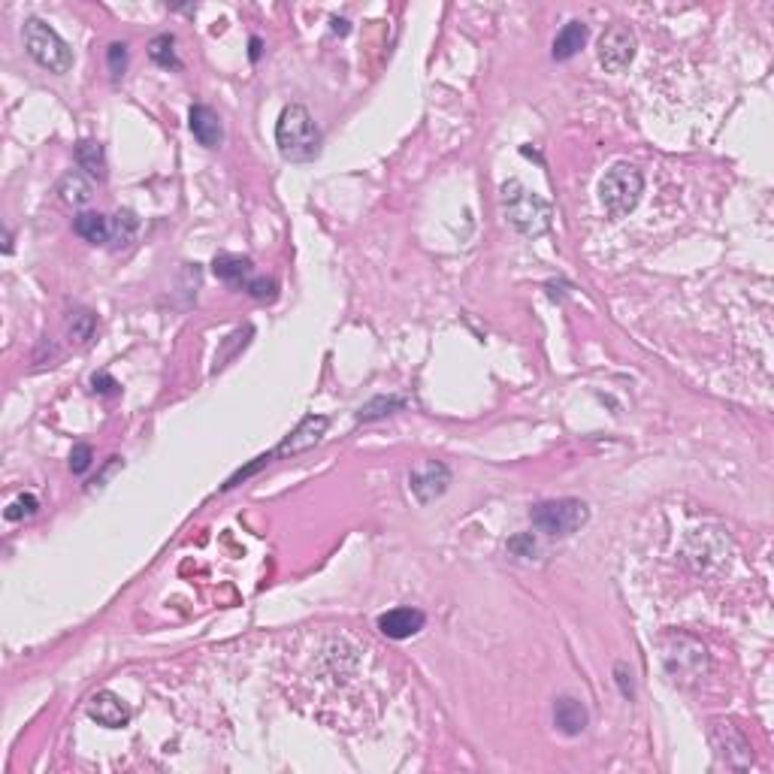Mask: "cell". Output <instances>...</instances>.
Wrapping results in <instances>:
<instances>
[{
    "label": "cell",
    "instance_id": "cell-7",
    "mask_svg": "<svg viewBox=\"0 0 774 774\" xmlns=\"http://www.w3.org/2000/svg\"><path fill=\"white\" fill-rule=\"evenodd\" d=\"M25 46L28 55L34 58L39 67H46L49 73H67L73 67V52L70 46L58 37V30L46 25L43 19H28L25 21Z\"/></svg>",
    "mask_w": 774,
    "mask_h": 774
},
{
    "label": "cell",
    "instance_id": "cell-19",
    "mask_svg": "<svg viewBox=\"0 0 774 774\" xmlns=\"http://www.w3.org/2000/svg\"><path fill=\"white\" fill-rule=\"evenodd\" d=\"M58 194H61V200L64 203H70V206H85L88 200H91L94 197V185H91V179H85L82 173H67L61 179V185H58Z\"/></svg>",
    "mask_w": 774,
    "mask_h": 774
},
{
    "label": "cell",
    "instance_id": "cell-6",
    "mask_svg": "<svg viewBox=\"0 0 774 774\" xmlns=\"http://www.w3.org/2000/svg\"><path fill=\"white\" fill-rule=\"evenodd\" d=\"M587 517H590L587 502L572 499V497L545 499V502H539V506H532V512H530L532 526H536L539 532H545V536H572V532H578L581 526L587 523Z\"/></svg>",
    "mask_w": 774,
    "mask_h": 774
},
{
    "label": "cell",
    "instance_id": "cell-11",
    "mask_svg": "<svg viewBox=\"0 0 774 774\" xmlns=\"http://www.w3.org/2000/svg\"><path fill=\"white\" fill-rule=\"evenodd\" d=\"M327 427H330V421H327L324 414H309V418H302V424L293 430V433L287 436L276 451H269V457H287V454L293 457V454L315 448V445L324 438Z\"/></svg>",
    "mask_w": 774,
    "mask_h": 774
},
{
    "label": "cell",
    "instance_id": "cell-1",
    "mask_svg": "<svg viewBox=\"0 0 774 774\" xmlns=\"http://www.w3.org/2000/svg\"><path fill=\"white\" fill-rule=\"evenodd\" d=\"M282 681L318 720L339 726L366 723V708L381 705L385 668L366 638L342 629L302 633L285 653Z\"/></svg>",
    "mask_w": 774,
    "mask_h": 774
},
{
    "label": "cell",
    "instance_id": "cell-15",
    "mask_svg": "<svg viewBox=\"0 0 774 774\" xmlns=\"http://www.w3.org/2000/svg\"><path fill=\"white\" fill-rule=\"evenodd\" d=\"M554 723L563 736H581L590 723V714L578 699L563 696V699H557V705H554Z\"/></svg>",
    "mask_w": 774,
    "mask_h": 774
},
{
    "label": "cell",
    "instance_id": "cell-25",
    "mask_svg": "<svg viewBox=\"0 0 774 774\" xmlns=\"http://www.w3.org/2000/svg\"><path fill=\"white\" fill-rule=\"evenodd\" d=\"M37 497H30V493H25V497H19L13 502L10 508H6V521H19V517H25V515H34L37 512Z\"/></svg>",
    "mask_w": 774,
    "mask_h": 774
},
{
    "label": "cell",
    "instance_id": "cell-27",
    "mask_svg": "<svg viewBox=\"0 0 774 774\" xmlns=\"http://www.w3.org/2000/svg\"><path fill=\"white\" fill-rule=\"evenodd\" d=\"M91 445H76L73 448V454H70V469H73L76 475H82V472H88V466H91Z\"/></svg>",
    "mask_w": 774,
    "mask_h": 774
},
{
    "label": "cell",
    "instance_id": "cell-4",
    "mask_svg": "<svg viewBox=\"0 0 774 774\" xmlns=\"http://www.w3.org/2000/svg\"><path fill=\"white\" fill-rule=\"evenodd\" d=\"M659 651H662V666H666L668 677L675 684H684V687H693L699 684L702 677L708 675V653L705 648L696 642L693 635H684V633H672L659 642Z\"/></svg>",
    "mask_w": 774,
    "mask_h": 774
},
{
    "label": "cell",
    "instance_id": "cell-22",
    "mask_svg": "<svg viewBox=\"0 0 774 774\" xmlns=\"http://www.w3.org/2000/svg\"><path fill=\"white\" fill-rule=\"evenodd\" d=\"M175 39L170 37V34H161V37H155L149 43V55H151V61L155 64H161V67H179V58H175Z\"/></svg>",
    "mask_w": 774,
    "mask_h": 774
},
{
    "label": "cell",
    "instance_id": "cell-10",
    "mask_svg": "<svg viewBox=\"0 0 774 774\" xmlns=\"http://www.w3.org/2000/svg\"><path fill=\"white\" fill-rule=\"evenodd\" d=\"M451 484V469L438 460H427L421 463L418 469L409 475V488L418 497V502H433L436 497H442Z\"/></svg>",
    "mask_w": 774,
    "mask_h": 774
},
{
    "label": "cell",
    "instance_id": "cell-12",
    "mask_svg": "<svg viewBox=\"0 0 774 774\" xmlns=\"http://www.w3.org/2000/svg\"><path fill=\"white\" fill-rule=\"evenodd\" d=\"M88 717L98 720L100 726H106V729H118V726H124L131 720V708H127L122 696H115L113 690H100L88 699Z\"/></svg>",
    "mask_w": 774,
    "mask_h": 774
},
{
    "label": "cell",
    "instance_id": "cell-14",
    "mask_svg": "<svg viewBox=\"0 0 774 774\" xmlns=\"http://www.w3.org/2000/svg\"><path fill=\"white\" fill-rule=\"evenodd\" d=\"M188 124H191V133L197 137V142L206 149H218L221 140H225V127H221V118L215 109L203 106V103H197V106H191L188 113Z\"/></svg>",
    "mask_w": 774,
    "mask_h": 774
},
{
    "label": "cell",
    "instance_id": "cell-24",
    "mask_svg": "<svg viewBox=\"0 0 774 774\" xmlns=\"http://www.w3.org/2000/svg\"><path fill=\"white\" fill-rule=\"evenodd\" d=\"M245 291H249L254 300H276L273 278H249V282H245Z\"/></svg>",
    "mask_w": 774,
    "mask_h": 774
},
{
    "label": "cell",
    "instance_id": "cell-17",
    "mask_svg": "<svg viewBox=\"0 0 774 774\" xmlns=\"http://www.w3.org/2000/svg\"><path fill=\"white\" fill-rule=\"evenodd\" d=\"M73 230L85 242H94V245L109 242V236H113V218H106V215H100V212H82V215H76Z\"/></svg>",
    "mask_w": 774,
    "mask_h": 774
},
{
    "label": "cell",
    "instance_id": "cell-8",
    "mask_svg": "<svg viewBox=\"0 0 774 774\" xmlns=\"http://www.w3.org/2000/svg\"><path fill=\"white\" fill-rule=\"evenodd\" d=\"M711 744L717 750V756H720V762L726 765V769H750V762H753V750H750V741L741 736L738 726L732 723H723L717 720L711 726Z\"/></svg>",
    "mask_w": 774,
    "mask_h": 774
},
{
    "label": "cell",
    "instance_id": "cell-18",
    "mask_svg": "<svg viewBox=\"0 0 774 774\" xmlns=\"http://www.w3.org/2000/svg\"><path fill=\"white\" fill-rule=\"evenodd\" d=\"M212 273L227 285H245L251 276V260L242 254H218L212 263Z\"/></svg>",
    "mask_w": 774,
    "mask_h": 774
},
{
    "label": "cell",
    "instance_id": "cell-3",
    "mask_svg": "<svg viewBox=\"0 0 774 774\" xmlns=\"http://www.w3.org/2000/svg\"><path fill=\"white\" fill-rule=\"evenodd\" d=\"M502 212H506L508 225H512L521 236H545L550 225H554V209L545 197H539L536 191H530L521 182H506L499 191Z\"/></svg>",
    "mask_w": 774,
    "mask_h": 774
},
{
    "label": "cell",
    "instance_id": "cell-23",
    "mask_svg": "<svg viewBox=\"0 0 774 774\" xmlns=\"http://www.w3.org/2000/svg\"><path fill=\"white\" fill-rule=\"evenodd\" d=\"M94 333V315L91 312H76L70 318V336H73L79 345H85Z\"/></svg>",
    "mask_w": 774,
    "mask_h": 774
},
{
    "label": "cell",
    "instance_id": "cell-26",
    "mask_svg": "<svg viewBox=\"0 0 774 774\" xmlns=\"http://www.w3.org/2000/svg\"><path fill=\"white\" fill-rule=\"evenodd\" d=\"M106 58H109V70H113V76L118 79L127 70V46L124 43H113V46H109V52H106Z\"/></svg>",
    "mask_w": 774,
    "mask_h": 774
},
{
    "label": "cell",
    "instance_id": "cell-30",
    "mask_svg": "<svg viewBox=\"0 0 774 774\" xmlns=\"http://www.w3.org/2000/svg\"><path fill=\"white\" fill-rule=\"evenodd\" d=\"M617 684H620V690H624V696H633V681H626L624 666H617Z\"/></svg>",
    "mask_w": 774,
    "mask_h": 774
},
{
    "label": "cell",
    "instance_id": "cell-29",
    "mask_svg": "<svg viewBox=\"0 0 774 774\" xmlns=\"http://www.w3.org/2000/svg\"><path fill=\"white\" fill-rule=\"evenodd\" d=\"M91 385H94V390H100V394H113V390L118 387V385H115V378H109L106 372L94 375V378H91Z\"/></svg>",
    "mask_w": 774,
    "mask_h": 774
},
{
    "label": "cell",
    "instance_id": "cell-9",
    "mask_svg": "<svg viewBox=\"0 0 774 774\" xmlns=\"http://www.w3.org/2000/svg\"><path fill=\"white\" fill-rule=\"evenodd\" d=\"M635 58V34L629 25H611L600 37V64L608 73H624Z\"/></svg>",
    "mask_w": 774,
    "mask_h": 774
},
{
    "label": "cell",
    "instance_id": "cell-5",
    "mask_svg": "<svg viewBox=\"0 0 774 774\" xmlns=\"http://www.w3.org/2000/svg\"><path fill=\"white\" fill-rule=\"evenodd\" d=\"M642 191H644L642 170L633 164H626V161H620L602 175L600 200L611 218H626V215L638 206V200H642Z\"/></svg>",
    "mask_w": 774,
    "mask_h": 774
},
{
    "label": "cell",
    "instance_id": "cell-20",
    "mask_svg": "<svg viewBox=\"0 0 774 774\" xmlns=\"http://www.w3.org/2000/svg\"><path fill=\"white\" fill-rule=\"evenodd\" d=\"M76 161H79V166H82L88 175H94V179H103V175H106V155H103L100 142H94V140L79 142V146H76Z\"/></svg>",
    "mask_w": 774,
    "mask_h": 774
},
{
    "label": "cell",
    "instance_id": "cell-28",
    "mask_svg": "<svg viewBox=\"0 0 774 774\" xmlns=\"http://www.w3.org/2000/svg\"><path fill=\"white\" fill-rule=\"evenodd\" d=\"M508 548H512L515 554H521V557H532V554H536V541H532V536L512 539V541H508Z\"/></svg>",
    "mask_w": 774,
    "mask_h": 774
},
{
    "label": "cell",
    "instance_id": "cell-31",
    "mask_svg": "<svg viewBox=\"0 0 774 774\" xmlns=\"http://www.w3.org/2000/svg\"><path fill=\"white\" fill-rule=\"evenodd\" d=\"M260 58V39H251V61Z\"/></svg>",
    "mask_w": 774,
    "mask_h": 774
},
{
    "label": "cell",
    "instance_id": "cell-13",
    "mask_svg": "<svg viewBox=\"0 0 774 774\" xmlns=\"http://www.w3.org/2000/svg\"><path fill=\"white\" fill-rule=\"evenodd\" d=\"M424 624H427V614L418 611V608H394V611H387V614H381V617H378L381 635L394 638V642H403V638L418 635L421 629H424Z\"/></svg>",
    "mask_w": 774,
    "mask_h": 774
},
{
    "label": "cell",
    "instance_id": "cell-16",
    "mask_svg": "<svg viewBox=\"0 0 774 774\" xmlns=\"http://www.w3.org/2000/svg\"><path fill=\"white\" fill-rule=\"evenodd\" d=\"M584 43H587V25H584V21H569V25H566L560 34H557L554 52H550V55H554V61H569L581 49H584Z\"/></svg>",
    "mask_w": 774,
    "mask_h": 774
},
{
    "label": "cell",
    "instance_id": "cell-21",
    "mask_svg": "<svg viewBox=\"0 0 774 774\" xmlns=\"http://www.w3.org/2000/svg\"><path fill=\"white\" fill-rule=\"evenodd\" d=\"M137 234H140V218H137V215L127 212V209L115 212V218H113V236H109L113 249H127V245H131L133 239H137Z\"/></svg>",
    "mask_w": 774,
    "mask_h": 774
},
{
    "label": "cell",
    "instance_id": "cell-2",
    "mask_svg": "<svg viewBox=\"0 0 774 774\" xmlns=\"http://www.w3.org/2000/svg\"><path fill=\"white\" fill-rule=\"evenodd\" d=\"M276 146L282 151L285 161L306 164L315 161L321 151V131H318L312 113L302 103H291L282 109L276 124Z\"/></svg>",
    "mask_w": 774,
    "mask_h": 774
}]
</instances>
